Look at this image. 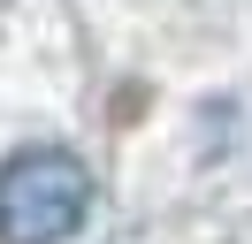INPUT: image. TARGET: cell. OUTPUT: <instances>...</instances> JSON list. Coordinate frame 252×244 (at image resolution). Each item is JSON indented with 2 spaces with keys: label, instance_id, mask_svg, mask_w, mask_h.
I'll use <instances>...</instances> for the list:
<instances>
[{
  "label": "cell",
  "instance_id": "cell-1",
  "mask_svg": "<svg viewBox=\"0 0 252 244\" xmlns=\"http://www.w3.org/2000/svg\"><path fill=\"white\" fill-rule=\"evenodd\" d=\"M92 214V168L62 145H31L0 168V244H69Z\"/></svg>",
  "mask_w": 252,
  "mask_h": 244
}]
</instances>
